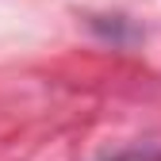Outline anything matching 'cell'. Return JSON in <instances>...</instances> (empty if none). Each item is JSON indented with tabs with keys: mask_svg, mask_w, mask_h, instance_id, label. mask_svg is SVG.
I'll return each mask as SVG.
<instances>
[]
</instances>
